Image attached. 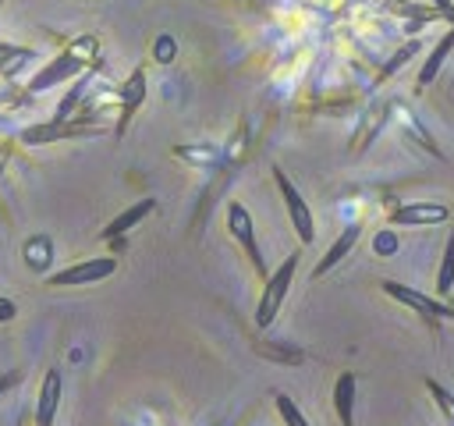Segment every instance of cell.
Segmentation results:
<instances>
[{"label": "cell", "mask_w": 454, "mask_h": 426, "mask_svg": "<svg viewBox=\"0 0 454 426\" xmlns=\"http://www.w3.org/2000/svg\"><path fill=\"white\" fill-rule=\"evenodd\" d=\"M294 270H298V252H291V256L262 280V295H259V309H255V323H259V327H270V323L277 320V312H280V305H284V298H287V288H291V280H294Z\"/></svg>", "instance_id": "6da1fadb"}, {"label": "cell", "mask_w": 454, "mask_h": 426, "mask_svg": "<svg viewBox=\"0 0 454 426\" xmlns=\"http://www.w3.org/2000/svg\"><path fill=\"white\" fill-rule=\"evenodd\" d=\"M273 181H277V188H280V199H284V206H287V217H291V227H294L298 241L309 245V241L316 238V220H312L309 202L301 199V192L291 185V178H287L280 167H273Z\"/></svg>", "instance_id": "7a4b0ae2"}, {"label": "cell", "mask_w": 454, "mask_h": 426, "mask_svg": "<svg viewBox=\"0 0 454 426\" xmlns=\"http://www.w3.org/2000/svg\"><path fill=\"white\" fill-rule=\"evenodd\" d=\"M227 231H231V234H234V241L245 248V256H248L252 270L266 280V277H270V270H266V259H262L259 241H255V224H252V213H248L241 202H231V206H227Z\"/></svg>", "instance_id": "3957f363"}, {"label": "cell", "mask_w": 454, "mask_h": 426, "mask_svg": "<svg viewBox=\"0 0 454 426\" xmlns=\"http://www.w3.org/2000/svg\"><path fill=\"white\" fill-rule=\"evenodd\" d=\"M117 270V259L114 256H96V259H85V263H74L60 273H53L46 284L50 288H74V284H96L103 277H110Z\"/></svg>", "instance_id": "277c9868"}, {"label": "cell", "mask_w": 454, "mask_h": 426, "mask_svg": "<svg viewBox=\"0 0 454 426\" xmlns=\"http://www.w3.org/2000/svg\"><path fill=\"white\" fill-rule=\"evenodd\" d=\"M383 291H387L390 298L404 302L408 309H415V312H419L422 320H429V323H436V320H454V309L443 305V302H436L433 295H422V291L404 288V284H397V280H383Z\"/></svg>", "instance_id": "5b68a950"}, {"label": "cell", "mask_w": 454, "mask_h": 426, "mask_svg": "<svg viewBox=\"0 0 454 426\" xmlns=\"http://www.w3.org/2000/svg\"><path fill=\"white\" fill-rule=\"evenodd\" d=\"M85 67V57H78L74 50H67V53H57L32 82H28V92H46L50 85H57V82H67V78H74L78 71Z\"/></svg>", "instance_id": "8992f818"}, {"label": "cell", "mask_w": 454, "mask_h": 426, "mask_svg": "<svg viewBox=\"0 0 454 426\" xmlns=\"http://www.w3.org/2000/svg\"><path fill=\"white\" fill-rule=\"evenodd\" d=\"M450 217V209L443 202H408V206H397L390 213V224H404V227H433V224H443Z\"/></svg>", "instance_id": "52a82bcc"}, {"label": "cell", "mask_w": 454, "mask_h": 426, "mask_svg": "<svg viewBox=\"0 0 454 426\" xmlns=\"http://www.w3.org/2000/svg\"><path fill=\"white\" fill-rule=\"evenodd\" d=\"M60 390H64L60 373L46 369V376L39 383V401H35V426H53V415H57V405H60Z\"/></svg>", "instance_id": "ba28073f"}, {"label": "cell", "mask_w": 454, "mask_h": 426, "mask_svg": "<svg viewBox=\"0 0 454 426\" xmlns=\"http://www.w3.org/2000/svg\"><path fill=\"white\" fill-rule=\"evenodd\" d=\"M358 238H362V227H358V224H348V227H344V231L333 238V245L326 248V256H323V259L312 266V277L319 280L323 273H330V270H333V266H337V263H340V259H344V256H348V252L358 245Z\"/></svg>", "instance_id": "9c48e42d"}, {"label": "cell", "mask_w": 454, "mask_h": 426, "mask_svg": "<svg viewBox=\"0 0 454 426\" xmlns=\"http://www.w3.org/2000/svg\"><path fill=\"white\" fill-rule=\"evenodd\" d=\"M142 99H145V71L135 67V71L128 75V82L121 85V124H117V131L128 128V121H131V114L142 106Z\"/></svg>", "instance_id": "30bf717a"}, {"label": "cell", "mask_w": 454, "mask_h": 426, "mask_svg": "<svg viewBox=\"0 0 454 426\" xmlns=\"http://www.w3.org/2000/svg\"><path fill=\"white\" fill-rule=\"evenodd\" d=\"M153 209H156V199H149V195H145V199H138V202H131L124 213H117V217L103 227V234H99V238H121L124 231H131L135 224H142Z\"/></svg>", "instance_id": "8fae6325"}, {"label": "cell", "mask_w": 454, "mask_h": 426, "mask_svg": "<svg viewBox=\"0 0 454 426\" xmlns=\"http://www.w3.org/2000/svg\"><path fill=\"white\" fill-rule=\"evenodd\" d=\"M355 390H358L355 373H340L333 383V408H337L340 426H355Z\"/></svg>", "instance_id": "7c38bea8"}, {"label": "cell", "mask_w": 454, "mask_h": 426, "mask_svg": "<svg viewBox=\"0 0 454 426\" xmlns=\"http://www.w3.org/2000/svg\"><path fill=\"white\" fill-rule=\"evenodd\" d=\"M450 50H454V25H450V32H447V36H443V39L433 46V53L426 57V64L419 67V89H426V85H429V82L440 75V67H443V60L450 57Z\"/></svg>", "instance_id": "4fadbf2b"}, {"label": "cell", "mask_w": 454, "mask_h": 426, "mask_svg": "<svg viewBox=\"0 0 454 426\" xmlns=\"http://www.w3.org/2000/svg\"><path fill=\"white\" fill-rule=\"evenodd\" d=\"M450 291H454V231L443 241V259H440V273H436V295L450 298Z\"/></svg>", "instance_id": "5bb4252c"}, {"label": "cell", "mask_w": 454, "mask_h": 426, "mask_svg": "<svg viewBox=\"0 0 454 426\" xmlns=\"http://www.w3.org/2000/svg\"><path fill=\"white\" fill-rule=\"evenodd\" d=\"M85 85H89V75H82V78H78V82L71 85V92H67V96L60 99V106H57L53 121H67V117H71V110H74V106H78V99L85 96Z\"/></svg>", "instance_id": "9a60e30c"}, {"label": "cell", "mask_w": 454, "mask_h": 426, "mask_svg": "<svg viewBox=\"0 0 454 426\" xmlns=\"http://www.w3.org/2000/svg\"><path fill=\"white\" fill-rule=\"evenodd\" d=\"M273 401H277V412H280V419H284V426H309V419L301 415V408L287 398V394H273Z\"/></svg>", "instance_id": "2e32d148"}, {"label": "cell", "mask_w": 454, "mask_h": 426, "mask_svg": "<svg viewBox=\"0 0 454 426\" xmlns=\"http://www.w3.org/2000/svg\"><path fill=\"white\" fill-rule=\"evenodd\" d=\"M426 390L433 394V401H436V408L447 415V422H454V394H450L443 383H436V380H426Z\"/></svg>", "instance_id": "e0dca14e"}, {"label": "cell", "mask_w": 454, "mask_h": 426, "mask_svg": "<svg viewBox=\"0 0 454 426\" xmlns=\"http://www.w3.org/2000/svg\"><path fill=\"white\" fill-rule=\"evenodd\" d=\"M415 50H419L415 43H411V46H404V50H397V53H394V60H390V64L383 67V75H390V71H397V67H401V64H404V60H408V57L415 53Z\"/></svg>", "instance_id": "ac0fdd59"}, {"label": "cell", "mask_w": 454, "mask_h": 426, "mask_svg": "<svg viewBox=\"0 0 454 426\" xmlns=\"http://www.w3.org/2000/svg\"><path fill=\"white\" fill-rule=\"evenodd\" d=\"M156 60H160V64H170V60H174V43H170L167 36L156 43Z\"/></svg>", "instance_id": "d6986e66"}, {"label": "cell", "mask_w": 454, "mask_h": 426, "mask_svg": "<svg viewBox=\"0 0 454 426\" xmlns=\"http://www.w3.org/2000/svg\"><path fill=\"white\" fill-rule=\"evenodd\" d=\"M18 380H21V373H18V369H11V373H4V376H0V398H4V394H7V390H11L14 383H18Z\"/></svg>", "instance_id": "ffe728a7"}, {"label": "cell", "mask_w": 454, "mask_h": 426, "mask_svg": "<svg viewBox=\"0 0 454 426\" xmlns=\"http://www.w3.org/2000/svg\"><path fill=\"white\" fill-rule=\"evenodd\" d=\"M14 312H18V305H14L11 298H0V323H7V320H14Z\"/></svg>", "instance_id": "44dd1931"}, {"label": "cell", "mask_w": 454, "mask_h": 426, "mask_svg": "<svg viewBox=\"0 0 454 426\" xmlns=\"http://www.w3.org/2000/svg\"><path fill=\"white\" fill-rule=\"evenodd\" d=\"M394 248H397L394 234H380V238H376V252H394Z\"/></svg>", "instance_id": "7402d4cb"}, {"label": "cell", "mask_w": 454, "mask_h": 426, "mask_svg": "<svg viewBox=\"0 0 454 426\" xmlns=\"http://www.w3.org/2000/svg\"><path fill=\"white\" fill-rule=\"evenodd\" d=\"M0 57H32V53H28V50H14V46L0 43Z\"/></svg>", "instance_id": "603a6c76"}, {"label": "cell", "mask_w": 454, "mask_h": 426, "mask_svg": "<svg viewBox=\"0 0 454 426\" xmlns=\"http://www.w3.org/2000/svg\"><path fill=\"white\" fill-rule=\"evenodd\" d=\"M436 4V11H443V14H454V4L450 0H433Z\"/></svg>", "instance_id": "cb8c5ba5"}, {"label": "cell", "mask_w": 454, "mask_h": 426, "mask_svg": "<svg viewBox=\"0 0 454 426\" xmlns=\"http://www.w3.org/2000/svg\"><path fill=\"white\" fill-rule=\"evenodd\" d=\"M450 309H454V298H450Z\"/></svg>", "instance_id": "d4e9b609"}]
</instances>
